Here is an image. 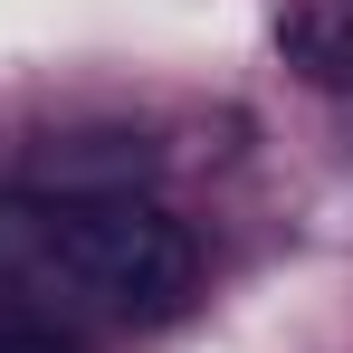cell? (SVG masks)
Listing matches in <instances>:
<instances>
[{
	"label": "cell",
	"mask_w": 353,
	"mask_h": 353,
	"mask_svg": "<svg viewBox=\"0 0 353 353\" xmlns=\"http://www.w3.org/2000/svg\"><path fill=\"white\" fill-rule=\"evenodd\" d=\"M0 258L10 268H29V277H48V287H77L96 296L105 315H134V325H153V315H172L191 277H201V248L181 230L172 210H153V201H10L0 210Z\"/></svg>",
	"instance_id": "1"
},
{
	"label": "cell",
	"mask_w": 353,
	"mask_h": 353,
	"mask_svg": "<svg viewBox=\"0 0 353 353\" xmlns=\"http://www.w3.org/2000/svg\"><path fill=\"white\" fill-rule=\"evenodd\" d=\"M143 172H153V134L105 124V134H67V143H48L39 191H67V201H124Z\"/></svg>",
	"instance_id": "2"
},
{
	"label": "cell",
	"mask_w": 353,
	"mask_h": 353,
	"mask_svg": "<svg viewBox=\"0 0 353 353\" xmlns=\"http://www.w3.org/2000/svg\"><path fill=\"white\" fill-rule=\"evenodd\" d=\"M277 48H287L296 77L353 86V0H296L287 19H277Z\"/></svg>",
	"instance_id": "3"
},
{
	"label": "cell",
	"mask_w": 353,
	"mask_h": 353,
	"mask_svg": "<svg viewBox=\"0 0 353 353\" xmlns=\"http://www.w3.org/2000/svg\"><path fill=\"white\" fill-rule=\"evenodd\" d=\"M0 353H77L58 325H29V315H0Z\"/></svg>",
	"instance_id": "4"
}]
</instances>
